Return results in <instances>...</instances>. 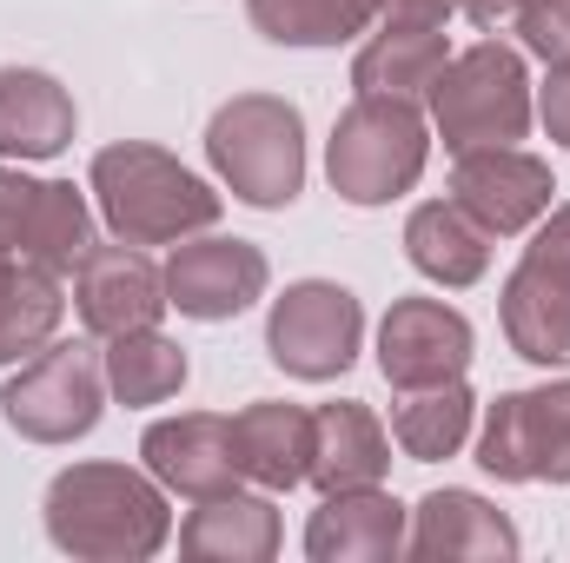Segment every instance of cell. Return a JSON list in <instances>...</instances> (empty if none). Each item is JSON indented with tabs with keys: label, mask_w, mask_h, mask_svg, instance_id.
Masks as SVG:
<instances>
[{
	"label": "cell",
	"mask_w": 570,
	"mask_h": 563,
	"mask_svg": "<svg viewBox=\"0 0 570 563\" xmlns=\"http://www.w3.org/2000/svg\"><path fill=\"white\" fill-rule=\"evenodd\" d=\"M47 537L80 563H146L173 544V504L153 471L87 457L47 484Z\"/></svg>",
	"instance_id": "6da1fadb"
},
{
	"label": "cell",
	"mask_w": 570,
	"mask_h": 563,
	"mask_svg": "<svg viewBox=\"0 0 570 563\" xmlns=\"http://www.w3.org/2000/svg\"><path fill=\"white\" fill-rule=\"evenodd\" d=\"M87 192L114 239L127 246H179L193 233H213L226 213V192H213L193 166H179L153 140H114L94 152Z\"/></svg>",
	"instance_id": "7a4b0ae2"
},
{
	"label": "cell",
	"mask_w": 570,
	"mask_h": 563,
	"mask_svg": "<svg viewBox=\"0 0 570 563\" xmlns=\"http://www.w3.org/2000/svg\"><path fill=\"white\" fill-rule=\"evenodd\" d=\"M431 134L444 152H478V146H518L538 120V87L524 67V47L484 33L478 47L451 53V67L431 87Z\"/></svg>",
	"instance_id": "3957f363"
},
{
	"label": "cell",
	"mask_w": 570,
	"mask_h": 563,
	"mask_svg": "<svg viewBox=\"0 0 570 563\" xmlns=\"http://www.w3.org/2000/svg\"><path fill=\"white\" fill-rule=\"evenodd\" d=\"M206 159L239 206L285 213L305 192V113L285 93H233L206 120Z\"/></svg>",
	"instance_id": "277c9868"
},
{
	"label": "cell",
	"mask_w": 570,
	"mask_h": 563,
	"mask_svg": "<svg viewBox=\"0 0 570 563\" xmlns=\"http://www.w3.org/2000/svg\"><path fill=\"white\" fill-rule=\"evenodd\" d=\"M431 166V127L412 100H379L358 93L325 140V179L345 206H392L405 199Z\"/></svg>",
	"instance_id": "5b68a950"
},
{
	"label": "cell",
	"mask_w": 570,
	"mask_h": 563,
	"mask_svg": "<svg viewBox=\"0 0 570 563\" xmlns=\"http://www.w3.org/2000/svg\"><path fill=\"white\" fill-rule=\"evenodd\" d=\"M107 358L87 338H53L33 358L13 365L0 385V418L27 444H80L94 424L107 418Z\"/></svg>",
	"instance_id": "8992f818"
},
{
	"label": "cell",
	"mask_w": 570,
	"mask_h": 563,
	"mask_svg": "<svg viewBox=\"0 0 570 563\" xmlns=\"http://www.w3.org/2000/svg\"><path fill=\"white\" fill-rule=\"evenodd\" d=\"M365 352V305L338 279L285 285L266 312V358L298 385H332Z\"/></svg>",
	"instance_id": "52a82bcc"
},
{
	"label": "cell",
	"mask_w": 570,
	"mask_h": 563,
	"mask_svg": "<svg viewBox=\"0 0 570 563\" xmlns=\"http://www.w3.org/2000/svg\"><path fill=\"white\" fill-rule=\"evenodd\" d=\"M478 471L498 484H570V378L498 392L478 412Z\"/></svg>",
	"instance_id": "ba28073f"
},
{
	"label": "cell",
	"mask_w": 570,
	"mask_h": 563,
	"mask_svg": "<svg viewBox=\"0 0 570 563\" xmlns=\"http://www.w3.org/2000/svg\"><path fill=\"white\" fill-rule=\"evenodd\" d=\"M166 273V305L179 318H199V325H226L239 312H253L273 285V259L253 246V239H226V233H193L173 246V259L159 266Z\"/></svg>",
	"instance_id": "9c48e42d"
},
{
	"label": "cell",
	"mask_w": 570,
	"mask_h": 563,
	"mask_svg": "<svg viewBox=\"0 0 570 563\" xmlns=\"http://www.w3.org/2000/svg\"><path fill=\"white\" fill-rule=\"evenodd\" d=\"M451 199L491 239H518L558 206V179H551V159L524 146H478V152H451Z\"/></svg>",
	"instance_id": "30bf717a"
},
{
	"label": "cell",
	"mask_w": 570,
	"mask_h": 563,
	"mask_svg": "<svg viewBox=\"0 0 570 563\" xmlns=\"http://www.w3.org/2000/svg\"><path fill=\"white\" fill-rule=\"evenodd\" d=\"M471 358H478V332L444 298H392V312L379 318V372L392 392L451 385L471 372Z\"/></svg>",
	"instance_id": "8fae6325"
},
{
	"label": "cell",
	"mask_w": 570,
	"mask_h": 563,
	"mask_svg": "<svg viewBox=\"0 0 570 563\" xmlns=\"http://www.w3.org/2000/svg\"><path fill=\"white\" fill-rule=\"evenodd\" d=\"M73 312L94 338H120V332H140L159 325L173 305H166V273L146 259V246L127 239H94L87 259L73 266Z\"/></svg>",
	"instance_id": "7c38bea8"
},
{
	"label": "cell",
	"mask_w": 570,
	"mask_h": 563,
	"mask_svg": "<svg viewBox=\"0 0 570 563\" xmlns=\"http://www.w3.org/2000/svg\"><path fill=\"white\" fill-rule=\"evenodd\" d=\"M146 471L166 484V497H219L239 484V451H233V418L219 412H179L153 418L140 437Z\"/></svg>",
	"instance_id": "4fadbf2b"
},
{
	"label": "cell",
	"mask_w": 570,
	"mask_h": 563,
	"mask_svg": "<svg viewBox=\"0 0 570 563\" xmlns=\"http://www.w3.org/2000/svg\"><path fill=\"white\" fill-rule=\"evenodd\" d=\"M412 504H399L385 484L365 491H325V504L305 517V557L312 563H392L405 557Z\"/></svg>",
	"instance_id": "5bb4252c"
},
{
	"label": "cell",
	"mask_w": 570,
	"mask_h": 563,
	"mask_svg": "<svg viewBox=\"0 0 570 563\" xmlns=\"http://www.w3.org/2000/svg\"><path fill=\"white\" fill-rule=\"evenodd\" d=\"M524 551V537H518V524L491 504V497H478V491H458V484H444V491H425L419 504H412V531H405V557H498L511 563Z\"/></svg>",
	"instance_id": "9a60e30c"
},
{
	"label": "cell",
	"mask_w": 570,
	"mask_h": 563,
	"mask_svg": "<svg viewBox=\"0 0 570 563\" xmlns=\"http://www.w3.org/2000/svg\"><path fill=\"white\" fill-rule=\"evenodd\" d=\"M285 544L273 491H219V497H193V511L179 517V557L193 563H273Z\"/></svg>",
	"instance_id": "2e32d148"
},
{
	"label": "cell",
	"mask_w": 570,
	"mask_h": 563,
	"mask_svg": "<svg viewBox=\"0 0 570 563\" xmlns=\"http://www.w3.org/2000/svg\"><path fill=\"white\" fill-rule=\"evenodd\" d=\"M498 325H504V345L524 365L564 372L570 365V279L538 266V259H518L511 279L498 285Z\"/></svg>",
	"instance_id": "e0dca14e"
},
{
	"label": "cell",
	"mask_w": 570,
	"mask_h": 563,
	"mask_svg": "<svg viewBox=\"0 0 570 563\" xmlns=\"http://www.w3.org/2000/svg\"><path fill=\"white\" fill-rule=\"evenodd\" d=\"M392 477V431L372 405L332 398L312 412V484L318 491H365Z\"/></svg>",
	"instance_id": "ac0fdd59"
},
{
	"label": "cell",
	"mask_w": 570,
	"mask_h": 563,
	"mask_svg": "<svg viewBox=\"0 0 570 563\" xmlns=\"http://www.w3.org/2000/svg\"><path fill=\"white\" fill-rule=\"evenodd\" d=\"M80 134L73 93L40 67H0V159H60Z\"/></svg>",
	"instance_id": "d6986e66"
},
{
	"label": "cell",
	"mask_w": 570,
	"mask_h": 563,
	"mask_svg": "<svg viewBox=\"0 0 570 563\" xmlns=\"http://www.w3.org/2000/svg\"><path fill=\"white\" fill-rule=\"evenodd\" d=\"M233 451L239 477H253L259 491H298L312 484V412L285 398H253L233 412Z\"/></svg>",
	"instance_id": "ffe728a7"
},
{
	"label": "cell",
	"mask_w": 570,
	"mask_h": 563,
	"mask_svg": "<svg viewBox=\"0 0 570 563\" xmlns=\"http://www.w3.org/2000/svg\"><path fill=\"white\" fill-rule=\"evenodd\" d=\"M444 67H451L444 27H392V20H379V33L352 53V87L358 93H379V100L425 107Z\"/></svg>",
	"instance_id": "44dd1931"
},
{
	"label": "cell",
	"mask_w": 570,
	"mask_h": 563,
	"mask_svg": "<svg viewBox=\"0 0 570 563\" xmlns=\"http://www.w3.org/2000/svg\"><path fill=\"white\" fill-rule=\"evenodd\" d=\"M491 246L498 239L458 199H425L405 219V259H412V273L431 285H444V292H464V285L484 279L491 273Z\"/></svg>",
	"instance_id": "7402d4cb"
},
{
	"label": "cell",
	"mask_w": 570,
	"mask_h": 563,
	"mask_svg": "<svg viewBox=\"0 0 570 563\" xmlns=\"http://www.w3.org/2000/svg\"><path fill=\"white\" fill-rule=\"evenodd\" d=\"M107 392H114V405H127V412H146V405H166V398H179L186 392V378H193V358H186V345L179 338H166L159 325H140V332H120V338H107Z\"/></svg>",
	"instance_id": "603a6c76"
},
{
	"label": "cell",
	"mask_w": 570,
	"mask_h": 563,
	"mask_svg": "<svg viewBox=\"0 0 570 563\" xmlns=\"http://www.w3.org/2000/svg\"><path fill=\"white\" fill-rule=\"evenodd\" d=\"M478 431V392L464 378L451 385H425V392H399L392 405V444L412 457V464H438V457H458Z\"/></svg>",
	"instance_id": "cb8c5ba5"
},
{
	"label": "cell",
	"mask_w": 570,
	"mask_h": 563,
	"mask_svg": "<svg viewBox=\"0 0 570 563\" xmlns=\"http://www.w3.org/2000/svg\"><path fill=\"white\" fill-rule=\"evenodd\" d=\"M60 318H67L60 273L53 266H33V259H13L7 279H0V365H20L40 345H53Z\"/></svg>",
	"instance_id": "d4e9b609"
},
{
	"label": "cell",
	"mask_w": 570,
	"mask_h": 563,
	"mask_svg": "<svg viewBox=\"0 0 570 563\" xmlns=\"http://www.w3.org/2000/svg\"><path fill=\"white\" fill-rule=\"evenodd\" d=\"M385 0H246V20L273 47H345L372 33Z\"/></svg>",
	"instance_id": "484cf974"
},
{
	"label": "cell",
	"mask_w": 570,
	"mask_h": 563,
	"mask_svg": "<svg viewBox=\"0 0 570 563\" xmlns=\"http://www.w3.org/2000/svg\"><path fill=\"white\" fill-rule=\"evenodd\" d=\"M94 246V206L73 179H40V199H33V219H27V239H20V259L33 266H53L60 279L87 259Z\"/></svg>",
	"instance_id": "4316f807"
},
{
	"label": "cell",
	"mask_w": 570,
	"mask_h": 563,
	"mask_svg": "<svg viewBox=\"0 0 570 563\" xmlns=\"http://www.w3.org/2000/svg\"><path fill=\"white\" fill-rule=\"evenodd\" d=\"M511 27H518L524 53H538L544 67L551 60H570V0H524Z\"/></svg>",
	"instance_id": "83f0119b"
},
{
	"label": "cell",
	"mask_w": 570,
	"mask_h": 563,
	"mask_svg": "<svg viewBox=\"0 0 570 563\" xmlns=\"http://www.w3.org/2000/svg\"><path fill=\"white\" fill-rule=\"evenodd\" d=\"M33 199H40V179L20 172L13 159H0V253H13V259H20V239H27Z\"/></svg>",
	"instance_id": "f1b7e54d"
},
{
	"label": "cell",
	"mask_w": 570,
	"mask_h": 563,
	"mask_svg": "<svg viewBox=\"0 0 570 563\" xmlns=\"http://www.w3.org/2000/svg\"><path fill=\"white\" fill-rule=\"evenodd\" d=\"M524 259H538V266H551V273H564V279H570V199H558V206L531 226Z\"/></svg>",
	"instance_id": "f546056e"
},
{
	"label": "cell",
	"mask_w": 570,
	"mask_h": 563,
	"mask_svg": "<svg viewBox=\"0 0 570 563\" xmlns=\"http://www.w3.org/2000/svg\"><path fill=\"white\" fill-rule=\"evenodd\" d=\"M538 120H544V134L570 152V60H551L544 87H538Z\"/></svg>",
	"instance_id": "4dcf8cb0"
},
{
	"label": "cell",
	"mask_w": 570,
	"mask_h": 563,
	"mask_svg": "<svg viewBox=\"0 0 570 563\" xmlns=\"http://www.w3.org/2000/svg\"><path fill=\"white\" fill-rule=\"evenodd\" d=\"M451 13H458V0H385L379 20H392V27H444Z\"/></svg>",
	"instance_id": "1f68e13d"
},
{
	"label": "cell",
	"mask_w": 570,
	"mask_h": 563,
	"mask_svg": "<svg viewBox=\"0 0 570 563\" xmlns=\"http://www.w3.org/2000/svg\"><path fill=\"white\" fill-rule=\"evenodd\" d=\"M518 7H524V0H458V13H464L478 33H504V27L518 20Z\"/></svg>",
	"instance_id": "d6a6232c"
},
{
	"label": "cell",
	"mask_w": 570,
	"mask_h": 563,
	"mask_svg": "<svg viewBox=\"0 0 570 563\" xmlns=\"http://www.w3.org/2000/svg\"><path fill=\"white\" fill-rule=\"evenodd\" d=\"M7 266H13V253H0V279H7Z\"/></svg>",
	"instance_id": "836d02e7"
}]
</instances>
